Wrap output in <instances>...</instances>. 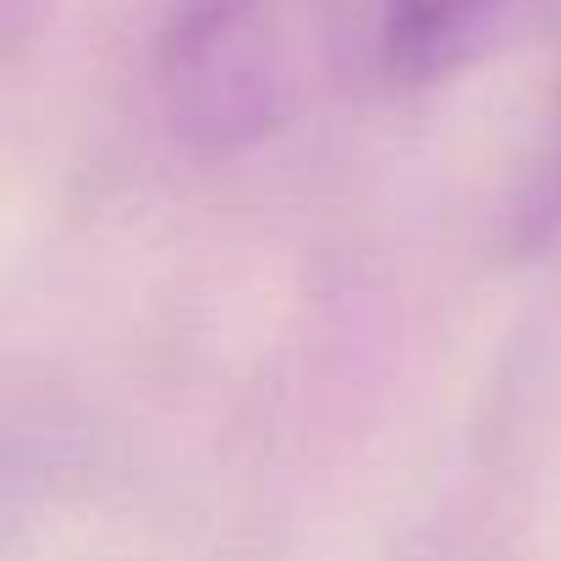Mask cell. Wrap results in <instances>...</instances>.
I'll use <instances>...</instances> for the list:
<instances>
[{"instance_id": "obj_3", "label": "cell", "mask_w": 561, "mask_h": 561, "mask_svg": "<svg viewBox=\"0 0 561 561\" xmlns=\"http://www.w3.org/2000/svg\"><path fill=\"white\" fill-rule=\"evenodd\" d=\"M534 226H539V231L561 226V127H556V149H550V171H545V187H539Z\"/></svg>"}, {"instance_id": "obj_2", "label": "cell", "mask_w": 561, "mask_h": 561, "mask_svg": "<svg viewBox=\"0 0 561 561\" xmlns=\"http://www.w3.org/2000/svg\"><path fill=\"white\" fill-rule=\"evenodd\" d=\"M512 7L517 0H380V61L408 83L446 78Z\"/></svg>"}, {"instance_id": "obj_1", "label": "cell", "mask_w": 561, "mask_h": 561, "mask_svg": "<svg viewBox=\"0 0 561 561\" xmlns=\"http://www.w3.org/2000/svg\"><path fill=\"white\" fill-rule=\"evenodd\" d=\"M364 0H182L160 34V94L204 149H237L336 83Z\"/></svg>"}]
</instances>
